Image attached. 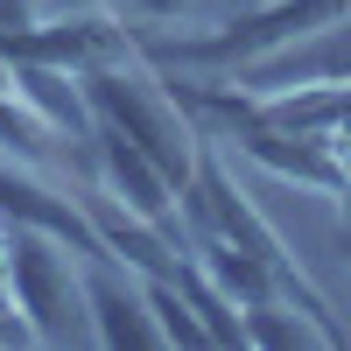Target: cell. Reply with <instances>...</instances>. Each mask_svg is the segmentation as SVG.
<instances>
[{
    "label": "cell",
    "mask_w": 351,
    "mask_h": 351,
    "mask_svg": "<svg viewBox=\"0 0 351 351\" xmlns=\"http://www.w3.org/2000/svg\"><path fill=\"white\" fill-rule=\"evenodd\" d=\"M92 169H99V190L120 197L127 211H141L148 225H162L176 246H183V197H176V183L162 176V162L148 148H134L127 134L112 127H92Z\"/></svg>",
    "instance_id": "cell-5"
},
{
    "label": "cell",
    "mask_w": 351,
    "mask_h": 351,
    "mask_svg": "<svg viewBox=\"0 0 351 351\" xmlns=\"http://www.w3.org/2000/svg\"><path fill=\"white\" fill-rule=\"evenodd\" d=\"M0 218L21 225V232H49V239H64L71 253L99 260V232H92V211H84V197H56L49 183H36L28 169L0 162Z\"/></svg>",
    "instance_id": "cell-7"
},
{
    "label": "cell",
    "mask_w": 351,
    "mask_h": 351,
    "mask_svg": "<svg viewBox=\"0 0 351 351\" xmlns=\"http://www.w3.org/2000/svg\"><path fill=\"white\" fill-rule=\"evenodd\" d=\"M8 71H14L8 84H14V92L36 106V112H43L56 134H84V141H92V127H99V120H92V99L71 92V84H77L71 71H49V64H8Z\"/></svg>",
    "instance_id": "cell-10"
},
{
    "label": "cell",
    "mask_w": 351,
    "mask_h": 351,
    "mask_svg": "<svg viewBox=\"0 0 351 351\" xmlns=\"http://www.w3.org/2000/svg\"><path fill=\"white\" fill-rule=\"evenodd\" d=\"M8 302L21 309V324L36 330V344H71L92 337V309H84V274L64 239L14 225V267H8Z\"/></svg>",
    "instance_id": "cell-3"
},
{
    "label": "cell",
    "mask_w": 351,
    "mask_h": 351,
    "mask_svg": "<svg viewBox=\"0 0 351 351\" xmlns=\"http://www.w3.org/2000/svg\"><path fill=\"white\" fill-rule=\"evenodd\" d=\"M246 344H260V351H309V344L337 351V337L295 302H253L246 309Z\"/></svg>",
    "instance_id": "cell-11"
},
{
    "label": "cell",
    "mask_w": 351,
    "mask_h": 351,
    "mask_svg": "<svg viewBox=\"0 0 351 351\" xmlns=\"http://www.w3.org/2000/svg\"><path fill=\"white\" fill-rule=\"evenodd\" d=\"M337 21H351V0H253V8L225 14L218 28H204V36H141V64L197 71V77L204 71L239 77L246 64L316 36V28H337Z\"/></svg>",
    "instance_id": "cell-1"
},
{
    "label": "cell",
    "mask_w": 351,
    "mask_h": 351,
    "mask_svg": "<svg viewBox=\"0 0 351 351\" xmlns=\"http://www.w3.org/2000/svg\"><path fill=\"white\" fill-rule=\"evenodd\" d=\"M49 134H56V127H49L21 92H0V155H14V162H43V155H49Z\"/></svg>",
    "instance_id": "cell-13"
},
{
    "label": "cell",
    "mask_w": 351,
    "mask_h": 351,
    "mask_svg": "<svg viewBox=\"0 0 351 351\" xmlns=\"http://www.w3.org/2000/svg\"><path fill=\"white\" fill-rule=\"evenodd\" d=\"M148 21H176V14H204V8H225V0H134Z\"/></svg>",
    "instance_id": "cell-14"
},
{
    "label": "cell",
    "mask_w": 351,
    "mask_h": 351,
    "mask_svg": "<svg viewBox=\"0 0 351 351\" xmlns=\"http://www.w3.org/2000/svg\"><path fill=\"white\" fill-rule=\"evenodd\" d=\"M344 246H351V232H344Z\"/></svg>",
    "instance_id": "cell-19"
},
{
    "label": "cell",
    "mask_w": 351,
    "mask_h": 351,
    "mask_svg": "<svg viewBox=\"0 0 351 351\" xmlns=\"http://www.w3.org/2000/svg\"><path fill=\"white\" fill-rule=\"evenodd\" d=\"M344 232H351V190H344Z\"/></svg>",
    "instance_id": "cell-18"
},
{
    "label": "cell",
    "mask_w": 351,
    "mask_h": 351,
    "mask_svg": "<svg viewBox=\"0 0 351 351\" xmlns=\"http://www.w3.org/2000/svg\"><path fill=\"white\" fill-rule=\"evenodd\" d=\"M330 155H337V169H344V183H351V112H344V127L330 134Z\"/></svg>",
    "instance_id": "cell-15"
},
{
    "label": "cell",
    "mask_w": 351,
    "mask_h": 351,
    "mask_svg": "<svg viewBox=\"0 0 351 351\" xmlns=\"http://www.w3.org/2000/svg\"><path fill=\"white\" fill-rule=\"evenodd\" d=\"M84 8H99V0H36V14H84Z\"/></svg>",
    "instance_id": "cell-16"
},
{
    "label": "cell",
    "mask_w": 351,
    "mask_h": 351,
    "mask_svg": "<svg viewBox=\"0 0 351 351\" xmlns=\"http://www.w3.org/2000/svg\"><path fill=\"white\" fill-rule=\"evenodd\" d=\"M84 309H92V344L106 351H155L169 344L155 309H148V288H141L134 267H120V260H92V274H84Z\"/></svg>",
    "instance_id": "cell-6"
},
{
    "label": "cell",
    "mask_w": 351,
    "mask_h": 351,
    "mask_svg": "<svg viewBox=\"0 0 351 351\" xmlns=\"http://www.w3.org/2000/svg\"><path fill=\"white\" fill-rule=\"evenodd\" d=\"M190 253H197V267L211 274L218 288L239 309H253V302H288V288H281V274L267 267L260 253H246V246H232L225 232H190Z\"/></svg>",
    "instance_id": "cell-9"
},
{
    "label": "cell",
    "mask_w": 351,
    "mask_h": 351,
    "mask_svg": "<svg viewBox=\"0 0 351 351\" xmlns=\"http://www.w3.org/2000/svg\"><path fill=\"white\" fill-rule=\"evenodd\" d=\"M77 84H84V99H92V120H99V127L127 134L134 148H148L176 190L190 183L204 134H197V120L183 112V99H176V92H162V77H148V71H141V56H134V64L84 71Z\"/></svg>",
    "instance_id": "cell-2"
},
{
    "label": "cell",
    "mask_w": 351,
    "mask_h": 351,
    "mask_svg": "<svg viewBox=\"0 0 351 351\" xmlns=\"http://www.w3.org/2000/svg\"><path fill=\"white\" fill-rule=\"evenodd\" d=\"M0 56L8 64H49V71H106V64H134L141 36L120 28L112 14L84 8V14H43V21H21V28H0Z\"/></svg>",
    "instance_id": "cell-4"
},
{
    "label": "cell",
    "mask_w": 351,
    "mask_h": 351,
    "mask_svg": "<svg viewBox=\"0 0 351 351\" xmlns=\"http://www.w3.org/2000/svg\"><path fill=\"white\" fill-rule=\"evenodd\" d=\"M28 8H36V0H0V28H21Z\"/></svg>",
    "instance_id": "cell-17"
},
{
    "label": "cell",
    "mask_w": 351,
    "mask_h": 351,
    "mask_svg": "<svg viewBox=\"0 0 351 351\" xmlns=\"http://www.w3.org/2000/svg\"><path fill=\"white\" fill-rule=\"evenodd\" d=\"M84 211H92V232H99L106 260H120V267H134V274H176V267H183V246H176L162 225H148L141 211H127L120 197L92 190Z\"/></svg>",
    "instance_id": "cell-8"
},
{
    "label": "cell",
    "mask_w": 351,
    "mask_h": 351,
    "mask_svg": "<svg viewBox=\"0 0 351 351\" xmlns=\"http://www.w3.org/2000/svg\"><path fill=\"white\" fill-rule=\"evenodd\" d=\"M141 288H148V309H155L169 344H211V330H204V316H197V302L183 295L176 274H141Z\"/></svg>",
    "instance_id": "cell-12"
}]
</instances>
